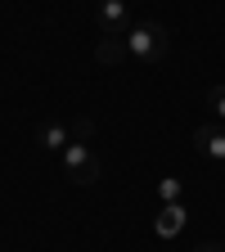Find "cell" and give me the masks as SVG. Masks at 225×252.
I'll return each mask as SVG.
<instances>
[{
  "instance_id": "5b68a950",
  "label": "cell",
  "mask_w": 225,
  "mask_h": 252,
  "mask_svg": "<svg viewBox=\"0 0 225 252\" xmlns=\"http://www.w3.org/2000/svg\"><path fill=\"white\" fill-rule=\"evenodd\" d=\"M194 149L207 158V162H221L225 167V126H216V122L194 126Z\"/></svg>"
},
{
  "instance_id": "9c48e42d",
  "label": "cell",
  "mask_w": 225,
  "mask_h": 252,
  "mask_svg": "<svg viewBox=\"0 0 225 252\" xmlns=\"http://www.w3.org/2000/svg\"><path fill=\"white\" fill-rule=\"evenodd\" d=\"M158 198H162V203H180V180H176V176H167L162 185H158Z\"/></svg>"
},
{
  "instance_id": "6da1fadb",
  "label": "cell",
  "mask_w": 225,
  "mask_h": 252,
  "mask_svg": "<svg viewBox=\"0 0 225 252\" xmlns=\"http://www.w3.org/2000/svg\"><path fill=\"white\" fill-rule=\"evenodd\" d=\"M126 54H131V63H140V68H153L158 59H167V50H171V32L162 27V23H153V18H144V23H131V32H126Z\"/></svg>"
},
{
  "instance_id": "7a4b0ae2",
  "label": "cell",
  "mask_w": 225,
  "mask_h": 252,
  "mask_svg": "<svg viewBox=\"0 0 225 252\" xmlns=\"http://www.w3.org/2000/svg\"><path fill=\"white\" fill-rule=\"evenodd\" d=\"M32 135H36V144H41V149L63 153V149H68V144H77V140L86 144V140L95 135V122H90V117H72V122H41Z\"/></svg>"
},
{
  "instance_id": "3957f363",
  "label": "cell",
  "mask_w": 225,
  "mask_h": 252,
  "mask_svg": "<svg viewBox=\"0 0 225 252\" xmlns=\"http://www.w3.org/2000/svg\"><path fill=\"white\" fill-rule=\"evenodd\" d=\"M59 167H63V176H68L72 185H95L99 180V158H95L90 144H81V140L59 153Z\"/></svg>"
},
{
  "instance_id": "277c9868",
  "label": "cell",
  "mask_w": 225,
  "mask_h": 252,
  "mask_svg": "<svg viewBox=\"0 0 225 252\" xmlns=\"http://www.w3.org/2000/svg\"><path fill=\"white\" fill-rule=\"evenodd\" d=\"M99 32L104 36H126L131 32V5L126 0H99Z\"/></svg>"
},
{
  "instance_id": "30bf717a",
  "label": "cell",
  "mask_w": 225,
  "mask_h": 252,
  "mask_svg": "<svg viewBox=\"0 0 225 252\" xmlns=\"http://www.w3.org/2000/svg\"><path fill=\"white\" fill-rule=\"evenodd\" d=\"M194 252H225V243H198Z\"/></svg>"
},
{
  "instance_id": "8992f818",
  "label": "cell",
  "mask_w": 225,
  "mask_h": 252,
  "mask_svg": "<svg viewBox=\"0 0 225 252\" xmlns=\"http://www.w3.org/2000/svg\"><path fill=\"white\" fill-rule=\"evenodd\" d=\"M95 59H99L104 68H122L131 54H126V41H122V36H99V45H95Z\"/></svg>"
},
{
  "instance_id": "ba28073f",
  "label": "cell",
  "mask_w": 225,
  "mask_h": 252,
  "mask_svg": "<svg viewBox=\"0 0 225 252\" xmlns=\"http://www.w3.org/2000/svg\"><path fill=\"white\" fill-rule=\"evenodd\" d=\"M207 108H212L216 122H225V86H212L207 90Z\"/></svg>"
},
{
  "instance_id": "52a82bcc",
  "label": "cell",
  "mask_w": 225,
  "mask_h": 252,
  "mask_svg": "<svg viewBox=\"0 0 225 252\" xmlns=\"http://www.w3.org/2000/svg\"><path fill=\"white\" fill-rule=\"evenodd\" d=\"M180 225H185V207H180V203H162V212H158V220H153V230L162 234V239H171V234H180Z\"/></svg>"
}]
</instances>
